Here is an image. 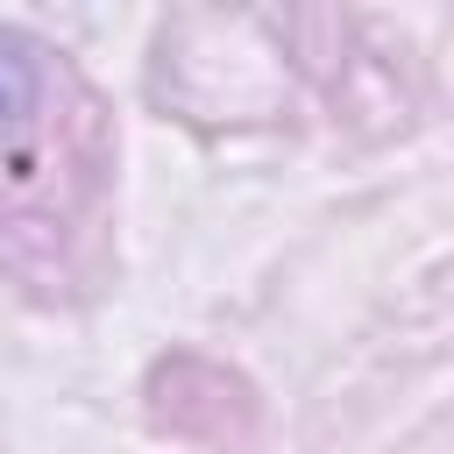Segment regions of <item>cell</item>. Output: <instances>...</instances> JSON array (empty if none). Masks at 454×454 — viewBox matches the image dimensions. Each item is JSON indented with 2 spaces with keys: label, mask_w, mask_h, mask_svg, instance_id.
Listing matches in <instances>:
<instances>
[{
  "label": "cell",
  "mask_w": 454,
  "mask_h": 454,
  "mask_svg": "<svg viewBox=\"0 0 454 454\" xmlns=\"http://www.w3.org/2000/svg\"><path fill=\"white\" fill-rule=\"evenodd\" d=\"M28 106H35V64L0 50V121H21Z\"/></svg>",
  "instance_id": "6da1fadb"
}]
</instances>
